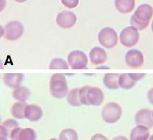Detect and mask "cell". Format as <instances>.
<instances>
[{
	"mask_svg": "<svg viewBox=\"0 0 153 140\" xmlns=\"http://www.w3.org/2000/svg\"><path fill=\"white\" fill-rule=\"evenodd\" d=\"M89 85H85L84 87L79 89V100L82 105L85 106H89L88 102V91Z\"/></svg>",
	"mask_w": 153,
	"mask_h": 140,
	"instance_id": "obj_26",
	"label": "cell"
},
{
	"mask_svg": "<svg viewBox=\"0 0 153 140\" xmlns=\"http://www.w3.org/2000/svg\"><path fill=\"white\" fill-rule=\"evenodd\" d=\"M50 140H58L57 139H54V138H53V139H50Z\"/></svg>",
	"mask_w": 153,
	"mask_h": 140,
	"instance_id": "obj_37",
	"label": "cell"
},
{
	"mask_svg": "<svg viewBox=\"0 0 153 140\" xmlns=\"http://www.w3.org/2000/svg\"><path fill=\"white\" fill-rule=\"evenodd\" d=\"M77 22V16L75 13L69 11H62L56 18V23L59 28L69 29L73 28Z\"/></svg>",
	"mask_w": 153,
	"mask_h": 140,
	"instance_id": "obj_8",
	"label": "cell"
},
{
	"mask_svg": "<svg viewBox=\"0 0 153 140\" xmlns=\"http://www.w3.org/2000/svg\"><path fill=\"white\" fill-rule=\"evenodd\" d=\"M24 26L19 21H11L4 28V38L8 41H16L24 34Z\"/></svg>",
	"mask_w": 153,
	"mask_h": 140,
	"instance_id": "obj_7",
	"label": "cell"
},
{
	"mask_svg": "<svg viewBox=\"0 0 153 140\" xmlns=\"http://www.w3.org/2000/svg\"><path fill=\"white\" fill-rule=\"evenodd\" d=\"M152 32H153V20H152Z\"/></svg>",
	"mask_w": 153,
	"mask_h": 140,
	"instance_id": "obj_36",
	"label": "cell"
},
{
	"mask_svg": "<svg viewBox=\"0 0 153 140\" xmlns=\"http://www.w3.org/2000/svg\"><path fill=\"white\" fill-rule=\"evenodd\" d=\"M62 5L68 9L75 8L79 5V0H60Z\"/></svg>",
	"mask_w": 153,
	"mask_h": 140,
	"instance_id": "obj_27",
	"label": "cell"
},
{
	"mask_svg": "<svg viewBox=\"0 0 153 140\" xmlns=\"http://www.w3.org/2000/svg\"><path fill=\"white\" fill-rule=\"evenodd\" d=\"M123 110L119 104L111 102L107 103L102 109L101 118L106 123H116L122 117Z\"/></svg>",
	"mask_w": 153,
	"mask_h": 140,
	"instance_id": "obj_3",
	"label": "cell"
},
{
	"mask_svg": "<svg viewBox=\"0 0 153 140\" xmlns=\"http://www.w3.org/2000/svg\"><path fill=\"white\" fill-rule=\"evenodd\" d=\"M21 130H22V128H20L19 126L16 127V128H15L11 131V135H10V139H11V140H20V134Z\"/></svg>",
	"mask_w": 153,
	"mask_h": 140,
	"instance_id": "obj_28",
	"label": "cell"
},
{
	"mask_svg": "<svg viewBox=\"0 0 153 140\" xmlns=\"http://www.w3.org/2000/svg\"><path fill=\"white\" fill-rule=\"evenodd\" d=\"M134 120L137 126H144L148 128H152L153 126L152 112L148 109H142L136 113Z\"/></svg>",
	"mask_w": 153,
	"mask_h": 140,
	"instance_id": "obj_10",
	"label": "cell"
},
{
	"mask_svg": "<svg viewBox=\"0 0 153 140\" xmlns=\"http://www.w3.org/2000/svg\"><path fill=\"white\" fill-rule=\"evenodd\" d=\"M98 41L101 46L109 49L117 45L118 36L114 28H104L98 33Z\"/></svg>",
	"mask_w": 153,
	"mask_h": 140,
	"instance_id": "obj_4",
	"label": "cell"
},
{
	"mask_svg": "<svg viewBox=\"0 0 153 140\" xmlns=\"http://www.w3.org/2000/svg\"><path fill=\"white\" fill-rule=\"evenodd\" d=\"M90 61L94 65H104L107 61L108 55L105 50L100 47H94L89 52Z\"/></svg>",
	"mask_w": 153,
	"mask_h": 140,
	"instance_id": "obj_11",
	"label": "cell"
},
{
	"mask_svg": "<svg viewBox=\"0 0 153 140\" xmlns=\"http://www.w3.org/2000/svg\"><path fill=\"white\" fill-rule=\"evenodd\" d=\"M91 140H109L102 134H96L91 138Z\"/></svg>",
	"mask_w": 153,
	"mask_h": 140,
	"instance_id": "obj_30",
	"label": "cell"
},
{
	"mask_svg": "<svg viewBox=\"0 0 153 140\" xmlns=\"http://www.w3.org/2000/svg\"><path fill=\"white\" fill-rule=\"evenodd\" d=\"M43 116L42 108L37 105H27L25 109V118L29 122H38Z\"/></svg>",
	"mask_w": 153,
	"mask_h": 140,
	"instance_id": "obj_13",
	"label": "cell"
},
{
	"mask_svg": "<svg viewBox=\"0 0 153 140\" xmlns=\"http://www.w3.org/2000/svg\"><path fill=\"white\" fill-rule=\"evenodd\" d=\"M50 94L58 99L67 97L68 93V85L67 78L63 74L55 73L51 76L50 79Z\"/></svg>",
	"mask_w": 153,
	"mask_h": 140,
	"instance_id": "obj_2",
	"label": "cell"
},
{
	"mask_svg": "<svg viewBox=\"0 0 153 140\" xmlns=\"http://www.w3.org/2000/svg\"><path fill=\"white\" fill-rule=\"evenodd\" d=\"M153 16V7L149 4L139 5L131 16V24L138 31H143L148 28Z\"/></svg>",
	"mask_w": 153,
	"mask_h": 140,
	"instance_id": "obj_1",
	"label": "cell"
},
{
	"mask_svg": "<svg viewBox=\"0 0 153 140\" xmlns=\"http://www.w3.org/2000/svg\"><path fill=\"white\" fill-rule=\"evenodd\" d=\"M27 105L25 102H18L12 105L11 108V115L17 119H24L25 118V109Z\"/></svg>",
	"mask_w": 153,
	"mask_h": 140,
	"instance_id": "obj_19",
	"label": "cell"
},
{
	"mask_svg": "<svg viewBox=\"0 0 153 140\" xmlns=\"http://www.w3.org/2000/svg\"><path fill=\"white\" fill-rule=\"evenodd\" d=\"M152 115H153V111H152Z\"/></svg>",
	"mask_w": 153,
	"mask_h": 140,
	"instance_id": "obj_38",
	"label": "cell"
},
{
	"mask_svg": "<svg viewBox=\"0 0 153 140\" xmlns=\"http://www.w3.org/2000/svg\"><path fill=\"white\" fill-rule=\"evenodd\" d=\"M16 1V3H25V2H27L28 0H14Z\"/></svg>",
	"mask_w": 153,
	"mask_h": 140,
	"instance_id": "obj_33",
	"label": "cell"
},
{
	"mask_svg": "<svg viewBox=\"0 0 153 140\" xmlns=\"http://www.w3.org/2000/svg\"><path fill=\"white\" fill-rule=\"evenodd\" d=\"M67 63L72 69H85L88 66V56L82 51L74 50L67 56Z\"/></svg>",
	"mask_w": 153,
	"mask_h": 140,
	"instance_id": "obj_6",
	"label": "cell"
},
{
	"mask_svg": "<svg viewBox=\"0 0 153 140\" xmlns=\"http://www.w3.org/2000/svg\"><path fill=\"white\" fill-rule=\"evenodd\" d=\"M12 97L18 102H25L30 97V90L25 86H19L14 89L12 92Z\"/></svg>",
	"mask_w": 153,
	"mask_h": 140,
	"instance_id": "obj_20",
	"label": "cell"
},
{
	"mask_svg": "<svg viewBox=\"0 0 153 140\" xmlns=\"http://www.w3.org/2000/svg\"><path fill=\"white\" fill-rule=\"evenodd\" d=\"M130 77L135 81H139V80H142L145 77L144 73H129Z\"/></svg>",
	"mask_w": 153,
	"mask_h": 140,
	"instance_id": "obj_29",
	"label": "cell"
},
{
	"mask_svg": "<svg viewBox=\"0 0 153 140\" xmlns=\"http://www.w3.org/2000/svg\"><path fill=\"white\" fill-rule=\"evenodd\" d=\"M78 134L75 131V130L71 129H65L62 130L60 135H59V140H78Z\"/></svg>",
	"mask_w": 153,
	"mask_h": 140,
	"instance_id": "obj_23",
	"label": "cell"
},
{
	"mask_svg": "<svg viewBox=\"0 0 153 140\" xmlns=\"http://www.w3.org/2000/svg\"><path fill=\"white\" fill-rule=\"evenodd\" d=\"M147 97H148V99L149 102L151 104L153 105V88L150 89L148 92V94H147Z\"/></svg>",
	"mask_w": 153,
	"mask_h": 140,
	"instance_id": "obj_31",
	"label": "cell"
},
{
	"mask_svg": "<svg viewBox=\"0 0 153 140\" xmlns=\"http://www.w3.org/2000/svg\"><path fill=\"white\" fill-rule=\"evenodd\" d=\"M20 140H36V131L32 128H22L20 134Z\"/></svg>",
	"mask_w": 153,
	"mask_h": 140,
	"instance_id": "obj_25",
	"label": "cell"
},
{
	"mask_svg": "<svg viewBox=\"0 0 153 140\" xmlns=\"http://www.w3.org/2000/svg\"><path fill=\"white\" fill-rule=\"evenodd\" d=\"M79 89L75 88L71 89L68 92L67 95V101L68 102V104L72 106H75V107L80 106L82 105L80 102V100H79Z\"/></svg>",
	"mask_w": 153,
	"mask_h": 140,
	"instance_id": "obj_22",
	"label": "cell"
},
{
	"mask_svg": "<svg viewBox=\"0 0 153 140\" xmlns=\"http://www.w3.org/2000/svg\"><path fill=\"white\" fill-rule=\"evenodd\" d=\"M120 74L117 73H107L103 77V84L105 87L109 90H115L119 88L118 77Z\"/></svg>",
	"mask_w": 153,
	"mask_h": 140,
	"instance_id": "obj_18",
	"label": "cell"
},
{
	"mask_svg": "<svg viewBox=\"0 0 153 140\" xmlns=\"http://www.w3.org/2000/svg\"><path fill=\"white\" fill-rule=\"evenodd\" d=\"M114 5L118 12L129 14L135 7V0H115Z\"/></svg>",
	"mask_w": 153,
	"mask_h": 140,
	"instance_id": "obj_16",
	"label": "cell"
},
{
	"mask_svg": "<svg viewBox=\"0 0 153 140\" xmlns=\"http://www.w3.org/2000/svg\"><path fill=\"white\" fill-rule=\"evenodd\" d=\"M49 68L50 69H68L69 65L63 59L61 58H53L50 61Z\"/></svg>",
	"mask_w": 153,
	"mask_h": 140,
	"instance_id": "obj_24",
	"label": "cell"
},
{
	"mask_svg": "<svg viewBox=\"0 0 153 140\" xmlns=\"http://www.w3.org/2000/svg\"><path fill=\"white\" fill-rule=\"evenodd\" d=\"M112 140H129V139H127V138H126L124 137V136H122V135H121V136H117V137L114 138Z\"/></svg>",
	"mask_w": 153,
	"mask_h": 140,
	"instance_id": "obj_32",
	"label": "cell"
},
{
	"mask_svg": "<svg viewBox=\"0 0 153 140\" xmlns=\"http://www.w3.org/2000/svg\"><path fill=\"white\" fill-rule=\"evenodd\" d=\"M18 127V122L14 119H7L0 126V137H10L11 131Z\"/></svg>",
	"mask_w": 153,
	"mask_h": 140,
	"instance_id": "obj_17",
	"label": "cell"
},
{
	"mask_svg": "<svg viewBox=\"0 0 153 140\" xmlns=\"http://www.w3.org/2000/svg\"><path fill=\"white\" fill-rule=\"evenodd\" d=\"M149 140H153V135H151L150 138H149Z\"/></svg>",
	"mask_w": 153,
	"mask_h": 140,
	"instance_id": "obj_35",
	"label": "cell"
},
{
	"mask_svg": "<svg viewBox=\"0 0 153 140\" xmlns=\"http://www.w3.org/2000/svg\"><path fill=\"white\" fill-rule=\"evenodd\" d=\"M125 62L132 69H139L144 63V56L139 50L130 49L126 53Z\"/></svg>",
	"mask_w": 153,
	"mask_h": 140,
	"instance_id": "obj_9",
	"label": "cell"
},
{
	"mask_svg": "<svg viewBox=\"0 0 153 140\" xmlns=\"http://www.w3.org/2000/svg\"><path fill=\"white\" fill-rule=\"evenodd\" d=\"M24 80V74L22 73H5L3 75V81L7 86L10 88L16 89L20 86Z\"/></svg>",
	"mask_w": 153,
	"mask_h": 140,
	"instance_id": "obj_14",
	"label": "cell"
},
{
	"mask_svg": "<svg viewBox=\"0 0 153 140\" xmlns=\"http://www.w3.org/2000/svg\"><path fill=\"white\" fill-rule=\"evenodd\" d=\"M104 93L98 87H89L88 91V102L89 106H100L104 102Z\"/></svg>",
	"mask_w": 153,
	"mask_h": 140,
	"instance_id": "obj_12",
	"label": "cell"
},
{
	"mask_svg": "<svg viewBox=\"0 0 153 140\" xmlns=\"http://www.w3.org/2000/svg\"><path fill=\"white\" fill-rule=\"evenodd\" d=\"M0 140H7V138H5V137H0Z\"/></svg>",
	"mask_w": 153,
	"mask_h": 140,
	"instance_id": "obj_34",
	"label": "cell"
},
{
	"mask_svg": "<svg viewBox=\"0 0 153 140\" xmlns=\"http://www.w3.org/2000/svg\"><path fill=\"white\" fill-rule=\"evenodd\" d=\"M118 85L120 88L128 90L134 87V85H136V81L130 77L129 73H123L120 74L118 77Z\"/></svg>",
	"mask_w": 153,
	"mask_h": 140,
	"instance_id": "obj_21",
	"label": "cell"
},
{
	"mask_svg": "<svg viewBox=\"0 0 153 140\" xmlns=\"http://www.w3.org/2000/svg\"><path fill=\"white\" fill-rule=\"evenodd\" d=\"M120 43L126 48L135 46L139 40V32L136 28L132 26L126 27L120 33Z\"/></svg>",
	"mask_w": 153,
	"mask_h": 140,
	"instance_id": "obj_5",
	"label": "cell"
},
{
	"mask_svg": "<svg viewBox=\"0 0 153 140\" xmlns=\"http://www.w3.org/2000/svg\"><path fill=\"white\" fill-rule=\"evenodd\" d=\"M150 132L149 128L144 126H137L131 130L130 139L131 140H149Z\"/></svg>",
	"mask_w": 153,
	"mask_h": 140,
	"instance_id": "obj_15",
	"label": "cell"
}]
</instances>
